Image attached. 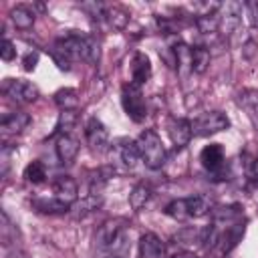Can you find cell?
<instances>
[{
    "label": "cell",
    "instance_id": "7a4b0ae2",
    "mask_svg": "<svg viewBox=\"0 0 258 258\" xmlns=\"http://www.w3.org/2000/svg\"><path fill=\"white\" fill-rule=\"evenodd\" d=\"M95 244L101 250H107L113 256H123L129 250V240H127V226L121 218L107 220L97 228L95 234Z\"/></svg>",
    "mask_w": 258,
    "mask_h": 258
},
{
    "label": "cell",
    "instance_id": "44dd1931",
    "mask_svg": "<svg viewBox=\"0 0 258 258\" xmlns=\"http://www.w3.org/2000/svg\"><path fill=\"white\" fill-rule=\"evenodd\" d=\"M103 18L109 22L111 28L123 30V28L127 26V22H129V12H127L123 6H109V8H105Z\"/></svg>",
    "mask_w": 258,
    "mask_h": 258
},
{
    "label": "cell",
    "instance_id": "836d02e7",
    "mask_svg": "<svg viewBox=\"0 0 258 258\" xmlns=\"http://www.w3.org/2000/svg\"><path fill=\"white\" fill-rule=\"evenodd\" d=\"M0 56H2V60H6V62H10V60L16 56V46H14L12 40H8V38L2 40V44H0Z\"/></svg>",
    "mask_w": 258,
    "mask_h": 258
},
{
    "label": "cell",
    "instance_id": "4fadbf2b",
    "mask_svg": "<svg viewBox=\"0 0 258 258\" xmlns=\"http://www.w3.org/2000/svg\"><path fill=\"white\" fill-rule=\"evenodd\" d=\"M56 157L60 159L62 165H71L77 155H79V149H81V143L77 137H73L71 133H64V135H58L56 137Z\"/></svg>",
    "mask_w": 258,
    "mask_h": 258
},
{
    "label": "cell",
    "instance_id": "2e32d148",
    "mask_svg": "<svg viewBox=\"0 0 258 258\" xmlns=\"http://www.w3.org/2000/svg\"><path fill=\"white\" fill-rule=\"evenodd\" d=\"M149 77H151L149 56L143 54V52H135L133 58H131V81H133V85L141 87L149 81Z\"/></svg>",
    "mask_w": 258,
    "mask_h": 258
},
{
    "label": "cell",
    "instance_id": "f546056e",
    "mask_svg": "<svg viewBox=\"0 0 258 258\" xmlns=\"http://www.w3.org/2000/svg\"><path fill=\"white\" fill-rule=\"evenodd\" d=\"M198 30L204 32V34H212L216 30H220V18H218V12L216 14H208V16H200L194 20Z\"/></svg>",
    "mask_w": 258,
    "mask_h": 258
},
{
    "label": "cell",
    "instance_id": "7c38bea8",
    "mask_svg": "<svg viewBox=\"0 0 258 258\" xmlns=\"http://www.w3.org/2000/svg\"><path fill=\"white\" fill-rule=\"evenodd\" d=\"M52 194L60 202L73 206L77 202V196H79V185L71 175H56L52 181Z\"/></svg>",
    "mask_w": 258,
    "mask_h": 258
},
{
    "label": "cell",
    "instance_id": "f35d334b",
    "mask_svg": "<svg viewBox=\"0 0 258 258\" xmlns=\"http://www.w3.org/2000/svg\"><path fill=\"white\" fill-rule=\"evenodd\" d=\"M254 113L258 115V101H256V107H254Z\"/></svg>",
    "mask_w": 258,
    "mask_h": 258
},
{
    "label": "cell",
    "instance_id": "484cf974",
    "mask_svg": "<svg viewBox=\"0 0 258 258\" xmlns=\"http://www.w3.org/2000/svg\"><path fill=\"white\" fill-rule=\"evenodd\" d=\"M210 58H212V54L206 46H194L191 48V71L200 73V75L206 73V69L210 64Z\"/></svg>",
    "mask_w": 258,
    "mask_h": 258
},
{
    "label": "cell",
    "instance_id": "f1b7e54d",
    "mask_svg": "<svg viewBox=\"0 0 258 258\" xmlns=\"http://www.w3.org/2000/svg\"><path fill=\"white\" fill-rule=\"evenodd\" d=\"M165 214H167L169 218H173V220H179V222L187 220V218H189V214H187L185 198H179V200H173V202H169V204L165 206Z\"/></svg>",
    "mask_w": 258,
    "mask_h": 258
},
{
    "label": "cell",
    "instance_id": "30bf717a",
    "mask_svg": "<svg viewBox=\"0 0 258 258\" xmlns=\"http://www.w3.org/2000/svg\"><path fill=\"white\" fill-rule=\"evenodd\" d=\"M167 133H169L171 143H173L177 149H181V147H185V145L189 143V139H191V135H194V131H191V121H187V119H183V117H171L169 123H167Z\"/></svg>",
    "mask_w": 258,
    "mask_h": 258
},
{
    "label": "cell",
    "instance_id": "5bb4252c",
    "mask_svg": "<svg viewBox=\"0 0 258 258\" xmlns=\"http://www.w3.org/2000/svg\"><path fill=\"white\" fill-rule=\"evenodd\" d=\"M139 258H165V244L153 232H145L139 238Z\"/></svg>",
    "mask_w": 258,
    "mask_h": 258
},
{
    "label": "cell",
    "instance_id": "9a60e30c",
    "mask_svg": "<svg viewBox=\"0 0 258 258\" xmlns=\"http://www.w3.org/2000/svg\"><path fill=\"white\" fill-rule=\"evenodd\" d=\"M28 125H30V115L24 111H12V113L4 115L0 121V129L4 135H18Z\"/></svg>",
    "mask_w": 258,
    "mask_h": 258
},
{
    "label": "cell",
    "instance_id": "9c48e42d",
    "mask_svg": "<svg viewBox=\"0 0 258 258\" xmlns=\"http://www.w3.org/2000/svg\"><path fill=\"white\" fill-rule=\"evenodd\" d=\"M242 4L240 2H226V4H220V12H218V18H220V30L224 34H232L238 24H240V16H242Z\"/></svg>",
    "mask_w": 258,
    "mask_h": 258
},
{
    "label": "cell",
    "instance_id": "ac0fdd59",
    "mask_svg": "<svg viewBox=\"0 0 258 258\" xmlns=\"http://www.w3.org/2000/svg\"><path fill=\"white\" fill-rule=\"evenodd\" d=\"M101 198L97 196V194H89L87 198H83L81 202H77L75 206H71V214L75 216V218H87V216H91L93 212H97L99 208H101Z\"/></svg>",
    "mask_w": 258,
    "mask_h": 258
},
{
    "label": "cell",
    "instance_id": "603a6c76",
    "mask_svg": "<svg viewBox=\"0 0 258 258\" xmlns=\"http://www.w3.org/2000/svg\"><path fill=\"white\" fill-rule=\"evenodd\" d=\"M185 206H187L189 218H202L212 210V202L206 196H189L185 198Z\"/></svg>",
    "mask_w": 258,
    "mask_h": 258
},
{
    "label": "cell",
    "instance_id": "52a82bcc",
    "mask_svg": "<svg viewBox=\"0 0 258 258\" xmlns=\"http://www.w3.org/2000/svg\"><path fill=\"white\" fill-rule=\"evenodd\" d=\"M2 93L18 103V105H26V103H32L38 99V87L32 85L30 81H24V79H4L2 83Z\"/></svg>",
    "mask_w": 258,
    "mask_h": 258
},
{
    "label": "cell",
    "instance_id": "d6986e66",
    "mask_svg": "<svg viewBox=\"0 0 258 258\" xmlns=\"http://www.w3.org/2000/svg\"><path fill=\"white\" fill-rule=\"evenodd\" d=\"M52 99H54V105L60 111H77V107H79V93L75 89H71V87L58 89L52 95Z\"/></svg>",
    "mask_w": 258,
    "mask_h": 258
},
{
    "label": "cell",
    "instance_id": "8d00e7d4",
    "mask_svg": "<svg viewBox=\"0 0 258 258\" xmlns=\"http://www.w3.org/2000/svg\"><path fill=\"white\" fill-rule=\"evenodd\" d=\"M6 258H26V256H24L22 252H16V250H14V252H10Z\"/></svg>",
    "mask_w": 258,
    "mask_h": 258
},
{
    "label": "cell",
    "instance_id": "d6a6232c",
    "mask_svg": "<svg viewBox=\"0 0 258 258\" xmlns=\"http://www.w3.org/2000/svg\"><path fill=\"white\" fill-rule=\"evenodd\" d=\"M38 58H40L38 50H28V52L22 56V69H24L26 73H32V71L36 69V64H38Z\"/></svg>",
    "mask_w": 258,
    "mask_h": 258
},
{
    "label": "cell",
    "instance_id": "83f0119b",
    "mask_svg": "<svg viewBox=\"0 0 258 258\" xmlns=\"http://www.w3.org/2000/svg\"><path fill=\"white\" fill-rule=\"evenodd\" d=\"M77 123V111H62L58 121H56V127H54V133L52 135H64V133H71V129L75 127Z\"/></svg>",
    "mask_w": 258,
    "mask_h": 258
},
{
    "label": "cell",
    "instance_id": "277c9868",
    "mask_svg": "<svg viewBox=\"0 0 258 258\" xmlns=\"http://www.w3.org/2000/svg\"><path fill=\"white\" fill-rule=\"evenodd\" d=\"M121 105H123V111L127 113V117L131 121H135V123L145 121L147 103H145V97L141 93V87H137L133 83L123 85V89H121Z\"/></svg>",
    "mask_w": 258,
    "mask_h": 258
},
{
    "label": "cell",
    "instance_id": "6da1fadb",
    "mask_svg": "<svg viewBox=\"0 0 258 258\" xmlns=\"http://www.w3.org/2000/svg\"><path fill=\"white\" fill-rule=\"evenodd\" d=\"M58 54H62L67 60H85V62H97L99 60V42L95 36L89 34H75L67 32L56 38L54 48Z\"/></svg>",
    "mask_w": 258,
    "mask_h": 258
},
{
    "label": "cell",
    "instance_id": "74e56055",
    "mask_svg": "<svg viewBox=\"0 0 258 258\" xmlns=\"http://www.w3.org/2000/svg\"><path fill=\"white\" fill-rule=\"evenodd\" d=\"M101 258H123V256H113V254H107V256H101Z\"/></svg>",
    "mask_w": 258,
    "mask_h": 258
},
{
    "label": "cell",
    "instance_id": "8fae6325",
    "mask_svg": "<svg viewBox=\"0 0 258 258\" xmlns=\"http://www.w3.org/2000/svg\"><path fill=\"white\" fill-rule=\"evenodd\" d=\"M212 218H214V224H212V226H214L216 230H226V228H230V226L242 222V220H244V214H242V208H240L238 204H232V206L216 208L214 214H212Z\"/></svg>",
    "mask_w": 258,
    "mask_h": 258
},
{
    "label": "cell",
    "instance_id": "d4e9b609",
    "mask_svg": "<svg viewBox=\"0 0 258 258\" xmlns=\"http://www.w3.org/2000/svg\"><path fill=\"white\" fill-rule=\"evenodd\" d=\"M113 173H115V169L111 167V165H105V167H99V169H95V171H91L89 173V185H91V194H97L111 177H113Z\"/></svg>",
    "mask_w": 258,
    "mask_h": 258
},
{
    "label": "cell",
    "instance_id": "3957f363",
    "mask_svg": "<svg viewBox=\"0 0 258 258\" xmlns=\"http://www.w3.org/2000/svg\"><path fill=\"white\" fill-rule=\"evenodd\" d=\"M135 143H137L141 159L145 161V165L149 169H159L165 163V145L153 129L141 131L139 137L135 139Z\"/></svg>",
    "mask_w": 258,
    "mask_h": 258
},
{
    "label": "cell",
    "instance_id": "e575fe53",
    "mask_svg": "<svg viewBox=\"0 0 258 258\" xmlns=\"http://www.w3.org/2000/svg\"><path fill=\"white\" fill-rule=\"evenodd\" d=\"M244 54H246L248 58H254V56L258 54V42H256V40H248V42L244 44Z\"/></svg>",
    "mask_w": 258,
    "mask_h": 258
},
{
    "label": "cell",
    "instance_id": "4dcf8cb0",
    "mask_svg": "<svg viewBox=\"0 0 258 258\" xmlns=\"http://www.w3.org/2000/svg\"><path fill=\"white\" fill-rule=\"evenodd\" d=\"M244 171H246V175L252 179V181H256L258 183V155H254V157H248V155H244Z\"/></svg>",
    "mask_w": 258,
    "mask_h": 258
},
{
    "label": "cell",
    "instance_id": "ba28073f",
    "mask_svg": "<svg viewBox=\"0 0 258 258\" xmlns=\"http://www.w3.org/2000/svg\"><path fill=\"white\" fill-rule=\"evenodd\" d=\"M85 139L91 145V149L95 151H103L109 143V131L103 125V121H99L97 117H91L85 125Z\"/></svg>",
    "mask_w": 258,
    "mask_h": 258
},
{
    "label": "cell",
    "instance_id": "d590c367",
    "mask_svg": "<svg viewBox=\"0 0 258 258\" xmlns=\"http://www.w3.org/2000/svg\"><path fill=\"white\" fill-rule=\"evenodd\" d=\"M169 258H198L191 250H179V252H175V254H171Z\"/></svg>",
    "mask_w": 258,
    "mask_h": 258
},
{
    "label": "cell",
    "instance_id": "4316f807",
    "mask_svg": "<svg viewBox=\"0 0 258 258\" xmlns=\"http://www.w3.org/2000/svg\"><path fill=\"white\" fill-rule=\"evenodd\" d=\"M24 179L28 181V183H42L44 179H46V167H44V163L42 161H30L28 165H26V169H24Z\"/></svg>",
    "mask_w": 258,
    "mask_h": 258
},
{
    "label": "cell",
    "instance_id": "1f68e13d",
    "mask_svg": "<svg viewBox=\"0 0 258 258\" xmlns=\"http://www.w3.org/2000/svg\"><path fill=\"white\" fill-rule=\"evenodd\" d=\"M244 10H246V16H248V22L252 28H258V0H250L244 4Z\"/></svg>",
    "mask_w": 258,
    "mask_h": 258
},
{
    "label": "cell",
    "instance_id": "7402d4cb",
    "mask_svg": "<svg viewBox=\"0 0 258 258\" xmlns=\"http://www.w3.org/2000/svg\"><path fill=\"white\" fill-rule=\"evenodd\" d=\"M149 198H151V185L145 183V181H141V183H137L131 189V194H129V206L135 212H139L141 208H145V204L149 202Z\"/></svg>",
    "mask_w": 258,
    "mask_h": 258
},
{
    "label": "cell",
    "instance_id": "cb8c5ba5",
    "mask_svg": "<svg viewBox=\"0 0 258 258\" xmlns=\"http://www.w3.org/2000/svg\"><path fill=\"white\" fill-rule=\"evenodd\" d=\"M119 157H121V161L125 163V167L133 169V167L137 165V161L141 159L139 149H137V143H135V141H127V139H123L121 145H119Z\"/></svg>",
    "mask_w": 258,
    "mask_h": 258
},
{
    "label": "cell",
    "instance_id": "5b68a950",
    "mask_svg": "<svg viewBox=\"0 0 258 258\" xmlns=\"http://www.w3.org/2000/svg\"><path fill=\"white\" fill-rule=\"evenodd\" d=\"M230 127V119L224 111H208L191 121V131L198 137H210Z\"/></svg>",
    "mask_w": 258,
    "mask_h": 258
},
{
    "label": "cell",
    "instance_id": "ffe728a7",
    "mask_svg": "<svg viewBox=\"0 0 258 258\" xmlns=\"http://www.w3.org/2000/svg\"><path fill=\"white\" fill-rule=\"evenodd\" d=\"M34 18H36V16H34V12H32L28 6H16V8L10 10V20H12V24H14L16 28H20V30L32 28Z\"/></svg>",
    "mask_w": 258,
    "mask_h": 258
},
{
    "label": "cell",
    "instance_id": "e0dca14e",
    "mask_svg": "<svg viewBox=\"0 0 258 258\" xmlns=\"http://www.w3.org/2000/svg\"><path fill=\"white\" fill-rule=\"evenodd\" d=\"M32 208L40 214H48V216H58V214H67L71 212V206L60 202L58 198H34L32 200Z\"/></svg>",
    "mask_w": 258,
    "mask_h": 258
},
{
    "label": "cell",
    "instance_id": "8992f818",
    "mask_svg": "<svg viewBox=\"0 0 258 258\" xmlns=\"http://www.w3.org/2000/svg\"><path fill=\"white\" fill-rule=\"evenodd\" d=\"M200 161L208 173H212V179H226L228 177V165H226V155L220 143H210L202 149Z\"/></svg>",
    "mask_w": 258,
    "mask_h": 258
}]
</instances>
